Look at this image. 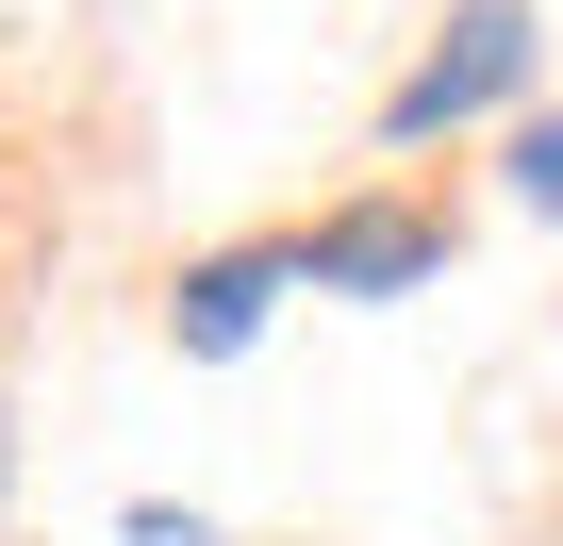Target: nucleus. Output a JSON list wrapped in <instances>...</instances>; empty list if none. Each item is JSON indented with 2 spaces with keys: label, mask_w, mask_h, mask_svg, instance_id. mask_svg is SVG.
I'll return each instance as SVG.
<instances>
[{
  "label": "nucleus",
  "mask_w": 563,
  "mask_h": 546,
  "mask_svg": "<svg viewBox=\"0 0 563 546\" xmlns=\"http://www.w3.org/2000/svg\"><path fill=\"white\" fill-rule=\"evenodd\" d=\"M530 83V18H514V0H464V18H448V51L382 100V133L415 149V133H448V116H481V100H514Z\"/></svg>",
  "instance_id": "nucleus-1"
},
{
  "label": "nucleus",
  "mask_w": 563,
  "mask_h": 546,
  "mask_svg": "<svg viewBox=\"0 0 563 546\" xmlns=\"http://www.w3.org/2000/svg\"><path fill=\"white\" fill-rule=\"evenodd\" d=\"M282 282H299V248H216L199 282L166 299V332H183V348L216 365V348H249V332H265V299H282Z\"/></svg>",
  "instance_id": "nucleus-2"
},
{
  "label": "nucleus",
  "mask_w": 563,
  "mask_h": 546,
  "mask_svg": "<svg viewBox=\"0 0 563 546\" xmlns=\"http://www.w3.org/2000/svg\"><path fill=\"white\" fill-rule=\"evenodd\" d=\"M299 265H316V282H349V299H382V282H431L448 232H431V215H349V232H316Z\"/></svg>",
  "instance_id": "nucleus-3"
},
{
  "label": "nucleus",
  "mask_w": 563,
  "mask_h": 546,
  "mask_svg": "<svg viewBox=\"0 0 563 546\" xmlns=\"http://www.w3.org/2000/svg\"><path fill=\"white\" fill-rule=\"evenodd\" d=\"M514 199H530V215H563V116H547V133H514Z\"/></svg>",
  "instance_id": "nucleus-4"
}]
</instances>
